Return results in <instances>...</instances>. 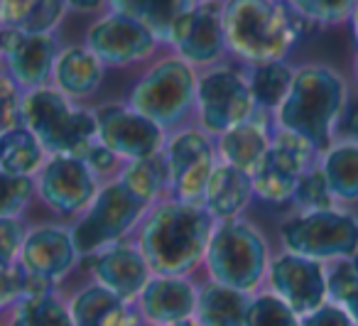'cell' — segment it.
Masks as SVG:
<instances>
[{
  "mask_svg": "<svg viewBox=\"0 0 358 326\" xmlns=\"http://www.w3.org/2000/svg\"><path fill=\"white\" fill-rule=\"evenodd\" d=\"M216 221L201 204L169 199L143 218L138 248L152 275L185 277L204 262Z\"/></svg>",
  "mask_w": 358,
  "mask_h": 326,
  "instance_id": "6da1fadb",
  "label": "cell"
},
{
  "mask_svg": "<svg viewBox=\"0 0 358 326\" xmlns=\"http://www.w3.org/2000/svg\"><path fill=\"white\" fill-rule=\"evenodd\" d=\"M221 15L226 52L248 66L285 62L312 27L282 0H221Z\"/></svg>",
  "mask_w": 358,
  "mask_h": 326,
  "instance_id": "7a4b0ae2",
  "label": "cell"
},
{
  "mask_svg": "<svg viewBox=\"0 0 358 326\" xmlns=\"http://www.w3.org/2000/svg\"><path fill=\"white\" fill-rule=\"evenodd\" d=\"M348 106V84L329 64H304L294 69L287 96L273 115L275 128L304 138L319 155L338 138V123Z\"/></svg>",
  "mask_w": 358,
  "mask_h": 326,
  "instance_id": "3957f363",
  "label": "cell"
},
{
  "mask_svg": "<svg viewBox=\"0 0 358 326\" xmlns=\"http://www.w3.org/2000/svg\"><path fill=\"white\" fill-rule=\"evenodd\" d=\"M22 125L35 133L47 155L81 157L96 140V111L76 106L55 86L25 91Z\"/></svg>",
  "mask_w": 358,
  "mask_h": 326,
  "instance_id": "277c9868",
  "label": "cell"
},
{
  "mask_svg": "<svg viewBox=\"0 0 358 326\" xmlns=\"http://www.w3.org/2000/svg\"><path fill=\"white\" fill-rule=\"evenodd\" d=\"M204 262L214 282L250 295L268 277V241L243 218L219 221L211 233Z\"/></svg>",
  "mask_w": 358,
  "mask_h": 326,
  "instance_id": "5b68a950",
  "label": "cell"
},
{
  "mask_svg": "<svg viewBox=\"0 0 358 326\" xmlns=\"http://www.w3.org/2000/svg\"><path fill=\"white\" fill-rule=\"evenodd\" d=\"M196 66L172 55L150 66L128 96V106L164 130L185 123L196 108Z\"/></svg>",
  "mask_w": 358,
  "mask_h": 326,
  "instance_id": "8992f818",
  "label": "cell"
},
{
  "mask_svg": "<svg viewBox=\"0 0 358 326\" xmlns=\"http://www.w3.org/2000/svg\"><path fill=\"white\" fill-rule=\"evenodd\" d=\"M285 250L312 257L324 265L351 260L358 253V213L346 208L299 211L280 228Z\"/></svg>",
  "mask_w": 358,
  "mask_h": 326,
  "instance_id": "52a82bcc",
  "label": "cell"
},
{
  "mask_svg": "<svg viewBox=\"0 0 358 326\" xmlns=\"http://www.w3.org/2000/svg\"><path fill=\"white\" fill-rule=\"evenodd\" d=\"M150 208L152 206H148L138 197H133L118 179L101 184L91 206L81 213L76 226L69 228L79 255L91 257L103 250V248L123 241L135 228V223L143 221Z\"/></svg>",
  "mask_w": 358,
  "mask_h": 326,
  "instance_id": "ba28073f",
  "label": "cell"
},
{
  "mask_svg": "<svg viewBox=\"0 0 358 326\" xmlns=\"http://www.w3.org/2000/svg\"><path fill=\"white\" fill-rule=\"evenodd\" d=\"M317 162L319 153L307 140L289 133V130L273 128V140H270L268 153L260 160L255 172L250 174L253 194L263 199L265 204H275V206L292 204L299 179Z\"/></svg>",
  "mask_w": 358,
  "mask_h": 326,
  "instance_id": "9c48e42d",
  "label": "cell"
},
{
  "mask_svg": "<svg viewBox=\"0 0 358 326\" xmlns=\"http://www.w3.org/2000/svg\"><path fill=\"white\" fill-rule=\"evenodd\" d=\"M196 113L204 133L221 135L255 113L253 94L243 71L214 66L196 81Z\"/></svg>",
  "mask_w": 358,
  "mask_h": 326,
  "instance_id": "30bf717a",
  "label": "cell"
},
{
  "mask_svg": "<svg viewBox=\"0 0 358 326\" xmlns=\"http://www.w3.org/2000/svg\"><path fill=\"white\" fill-rule=\"evenodd\" d=\"M162 155L169 172L167 192L172 194V199L201 204L206 184L219 164L209 133L196 128L179 130L172 138H167Z\"/></svg>",
  "mask_w": 358,
  "mask_h": 326,
  "instance_id": "8fae6325",
  "label": "cell"
},
{
  "mask_svg": "<svg viewBox=\"0 0 358 326\" xmlns=\"http://www.w3.org/2000/svg\"><path fill=\"white\" fill-rule=\"evenodd\" d=\"M96 140L125 162L162 155L164 128L128 104H108L96 111Z\"/></svg>",
  "mask_w": 358,
  "mask_h": 326,
  "instance_id": "7c38bea8",
  "label": "cell"
},
{
  "mask_svg": "<svg viewBox=\"0 0 358 326\" xmlns=\"http://www.w3.org/2000/svg\"><path fill=\"white\" fill-rule=\"evenodd\" d=\"M37 197L59 216H76L91 206L99 194V177L81 157L50 155L37 172Z\"/></svg>",
  "mask_w": 358,
  "mask_h": 326,
  "instance_id": "4fadbf2b",
  "label": "cell"
},
{
  "mask_svg": "<svg viewBox=\"0 0 358 326\" xmlns=\"http://www.w3.org/2000/svg\"><path fill=\"white\" fill-rule=\"evenodd\" d=\"M162 42L150 27L123 13L108 10L86 30V47L106 66H130L155 57Z\"/></svg>",
  "mask_w": 358,
  "mask_h": 326,
  "instance_id": "5bb4252c",
  "label": "cell"
},
{
  "mask_svg": "<svg viewBox=\"0 0 358 326\" xmlns=\"http://www.w3.org/2000/svg\"><path fill=\"white\" fill-rule=\"evenodd\" d=\"M270 292L278 295L294 314L304 316L329 302L327 265L297 253H280L268 267Z\"/></svg>",
  "mask_w": 358,
  "mask_h": 326,
  "instance_id": "9a60e30c",
  "label": "cell"
},
{
  "mask_svg": "<svg viewBox=\"0 0 358 326\" xmlns=\"http://www.w3.org/2000/svg\"><path fill=\"white\" fill-rule=\"evenodd\" d=\"M57 55H59V45L55 32L32 35V32L0 27V64L6 66L3 71L22 91L50 84Z\"/></svg>",
  "mask_w": 358,
  "mask_h": 326,
  "instance_id": "2e32d148",
  "label": "cell"
},
{
  "mask_svg": "<svg viewBox=\"0 0 358 326\" xmlns=\"http://www.w3.org/2000/svg\"><path fill=\"white\" fill-rule=\"evenodd\" d=\"M167 47L192 66H211L226 55L221 3H196L172 27Z\"/></svg>",
  "mask_w": 358,
  "mask_h": 326,
  "instance_id": "e0dca14e",
  "label": "cell"
},
{
  "mask_svg": "<svg viewBox=\"0 0 358 326\" xmlns=\"http://www.w3.org/2000/svg\"><path fill=\"white\" fill-rule=\"evenodd\" d=\"M79 260L81 255L74 246L71 231L62 226H40L35 231H27L20 250L22 270L55 285L64 280Z\"/></svg>",
  "mask_w": 358,
  "mask_h": 326,
  "instance_id": "ac0fdd59",
  "label": "cell"
},
{
  "mask_svg": "<svg viewBox=\"0 0 358 326\" xmlns=\"http://www.w3.org/2000/svg\"><path fill=\"white\" fill-rule=\"evenodd\" d=\"M91 275L106 290L115 292L120 299L130 302L140 297L143 287L152 277V270H150L148 260L138 246L118 241L91 255Z\"/></svg>",
  "mask_w": 358,
  "mask_h": 326,
  "instance_id": "d6986e66",
  "label": "cell"
},
{
  "mask_svg": "<svg viewBox=\"0 0 358 326\" xmlns=\"http://www.w3.org/2000/svg\"><path fill=\"white\" fill-rule=\"evenodd\" d=\"M140 314L157 326H172L174 321L189 319L196 311L199 292L187 277L152 275L140 292Z\"/></svg>",
  "mask_w": 358,
  "mask_h": 326,
  "instance_id": "ffe728a7",
  "label": "cell"
},
{
  "mask_svg": "<svg viewBox=\"0 0 358 326\" xmlns=\"http://www.w3.org/2000/svg\"><path fill=\"white\" fill-rule=\"evenodd\" d=\"M273 118L268 113L255 111L248 120L234 125L231 130L219 135V157L221 162L236 169L253 174L260 160L265 157L273 140Z\"/></svg>",
  "mask_w": 358,
  "mask_h": 326,
  "instance_id": "44dd1931",
  "label": "cell"
},
{
  "mask_svg": "<svg viewBox=\"0 0 358 326\" xmlns=\"http://www.w3.org/2000/svg\"><path fill=\"white\" fill-rule=\"evenodd\" d=\"M106 64L89 50V47H62L52 71V84L64 96L74 101L91 99L101 89Z\"/></svg>",
  "mask_w": 358,
  "mask_h": 326,
  "instance_id": "7402d4cb",
  "label": "cell"
},
{
  "mask_svg": "<svg viewBox=\"0 0 358 326\" xmlns=\"http://www.w3.org/2000/svg\"><path fill=\"white\" fill-rule=\"evenodd\" d=\"M253 179L243 169H236L226 162H219L206 184L201 206L211 213L216 223L238 218L253 199Z\"/></svg>",
  "mask_w": 358,
  "mask_h": 326,
  "instance_id": "603a6c76",
  "label": "cell"
},
{
  "mask_svg": "<svg viewBox=\"0 0 358 326\" xmlns=\"http://www.w3.org/2000/svg\"><path fill=\"white\" fill-rule=\"evenodd\" d=\"M71 321L74 326H138V316L120 299L115 292L106 290L103 285H94L79 290L69 302Z\"/></svg>",
  "mask_w": 358,
  "mask_h": 326,
  "instance_id": "cb8c5ba5",
  "label": "cell"
},
{
  "mask_svg": "<svg viewBox=\"0 0 358 326\" xmlns=\"http://www.w3.org/2000/svg\"><path fill=\"white\" fill-rule=\"evenodd\" d=\"M66 13V0H0V27L50 35Z\"/></svg>",
  "mask_w": 358,
  "mask_h": 326,
  "instance_id": "d4e9b609",
  "label": "cell"
},
{
  "mask_svg": "<svg viewBox=\"0 0 358 326\" xmlns=\"http://www.w3.org/2000/svg\"><path fill=\"white\" fill-rule=\"evenodd\" d=\"M319 169L327 177L338 206L358 204V143L336 138L329 150L319 155Z\"/></svg>",
  "mask_w": 358,
  "mask_h": 326,
  "instance_id": "484cf974",
  "label": "cell"
},
{
  "mask_svg": "<svg viewBox=\"0 0 358 326\" xmlns=\"http://www.w3.org/2000/svg\"><path fill=\"white\" fill-rule=\"evenodd\" d=\"M253 297L245 292L231 290L211 280L199 290L196 299V321L201 326H245L248 306Z\"/></svg>",
  "mask_w": 358,
  "mask_h": 326,
  "instance_id": "4316f807",
  "label": "cell"
},
{
  "mask_svg": "<svg viewBox=\"0 0 358 326\" xmlns=\"http://www.w3.org/2000/svg\"><path fill=\"white\" fill-rule=\"evenodd\" d=\"M196 3L199 0H108V10L135 17L145 27H150L162 45H167L174 22Z\"/></svg>",
  "mask_w": 358,
  "mask_h": 326,
  "instance_id": "83f0119b",
  "label": "cell"
},
{
  "mask_svg": "<svg viewBox=\"0 0 358 326\" xmlns=\"http://www.w3.org/2000/svg\"><path fill=\"white\" fill-rule=\"evenodd\" d=\"M47 150L40 145L30 128L15 125L0 135V169L22 177H35L47 162Z\"/></svg>",
  "mask_w": 358,
  "mask_h": 326,
  "instance_id": "f1b7e54d",
  "label": "cell"
},
{
  "mask_svg": "<svg viewBox=\"0 0 358 326\" xmlns=\"http://www.w3.org/2000/svg\"><path fill=\"white\" fill-rule=\"evenodd\" d=\"M250 94H253L255 111L268 113L270 118L287 96L294 79V69L287 62H268V64H253L245 71Z\"/></svg>",
  "mask_w": 358,
  "mask_h": 326,
  "instance_id": "f546056e",
  "label": "cell"
},
{
  "mask_svg": "<svg viewBox=\"0 0 358 326\" xmlns=\"http://www.w3.org/2000/svg\"><path fill=\"white\" fill-rule=\"evenodd\" d=\"M115 179H118L133 197H138L143 204L152 206L169 187V172H167V162H164V155L125 162Z\"/></svg>",
  "mask_w": 358,
  "mask_h": 326,
  "instance_id": "4dcf8cb0",
  "label": "cell"
},
{
  "mask_svg": "<svg viewBox=\"0 0 358 326\" xmlns=\"http://www.w3.org/2000/svg\"><path fill=\"white\" fill-rule=\"evenodd\" d=\"M10 326H74V321L69 306L55 292H47L17 299Z\"/></svg>",
  "mask_w": 358,
  "mask_h": 326,
  "instance_id": "1f68e13d",
  "label": "cell"
},
{
  "mask_svg": "<svg viewBox=\"0 0 358 326\" xmlns=\"http://www.w3.org/2000/svg\"><path fill=\"white\" fill-rule=\"evenodd\" d=\"M329 302L338 304L358 324V272L351 260H338L327 265Z\"/></svg>",
  "mask_w": 358,
  "mask_h": 326,
  "instance_id": "d6a6232c",
  "label": "cell"
},
{
  "mask_svg": "<svg viewBox=\"0 0 358 326\" xmlns=\"http://www.w3.org/2000/svg\"><path fill=\"white\" fill-rule=\"evenodd\" d=\"M292 13L312 27H334L348 22L356 0H285Z\"/></svg>",
  "mask_w": 358,
  "mask_h": 326,
  "instance_id": "836d02e7",
  "label": "cell"
},
{
  "mask_svg": "<svg viewBox=\"0 0 358 326\" xmlns=\"http://www.w3.org/2000/svg\"><path fill=\"white\" fill-rule=\"evenodd\" d=\"M292 204L299 211H324V208H336L338 201L334 197L331 187H329L327 177L319 169V162L314 164L309 172H304V177L299 179L297 192H294Z\"/></svg>",
  "mask_w": 358,
  "mask_h": 326,
  "instance_id": "e575fe53",
  "label": "cell"
},
{
  "mask_svg": "<svg viewBox=\"0 0 358 326\" xmlns=\"http://www.w3.org/2000/svg\"><path fill=\"white\" fill-rule=\"evenodd\" d=\"M35 194V177H22V174L0 169V218H20Z\"/></svg>",
  "mask_w": 358,
  "mask_h": 326,
  "instance_id": "d590c367",
  "label": "cell"
},
{
  "mask_svg": "<svg viewBox=\"0 0 358 326\" xmlns=\"http://www.w3.org/2000/svg\"><path fill=\"white\" fill-rule=\"evenodd\" d=\"M245 326H299V314H294L278 295L265 292L250 299Z\"/></svg>",
  "mask_w": 358,
  "mask_h": 326,
  "instance_id": "8d00e7d4",
  "label": "cell"
},
{
  "mask_svg": "<svg viewBox=\"0 0 358 326\" xmlns=\"http://www.w3.org/2000/svg\"><path fill=\"white\" fill-rule=\"evenodd\" d=\"M22 96L25 91L0 71V135L22 123Z\"/></svg>",
  "mask_w": 358,
  "mask_h": 326,
  "instance_id": "74e56055",
  "label": "cell"
},
{
  "mask_svg": "<svg viewBox=\"0 0 358 326\" xmlns=\"http://www.w3.org/2000/svg\"><path fill=\"white\" fill-rule=\"evenodd\" d=\"M25 238L27 228L22 218H0V272L17 265Z\"/></svg>",
  "mask_w": 358,
  "mask_h": 326,
  "instance_id": "f35d334b",
  "label": "cell"
},
{
  "mask_svg": "<svg viewBox=\"0 0 358 326\" xmlns=\"http://www.w3.org/2000/svg\"><path fill=\"white\" fill-rule=\"evenodd\" d=\"M81 160L89 164V169L99 179L101 177H110V174H115V177H118V172L123 169V160H120L115 153H110L106 145H101L99 140H94V143L89 145V150L81 155Z\"/></svg>",
  "mask_w": 358,
  "mask_h": 326,
  "instance_id": "ab89813d",
  "label": "cell"
},
{
  "mask_svg": "<svg viewBox=\"0 0 358 326\" xmlns=\"http://www.w3.org/2000/svg\"><path fill=\"white\" fill-rule=\"evenodd\" d=\"M299 326H358V324L338 304L324 302L319 309L299 316Z\"/></svg>",
  "mask_w": 358,
  "mask_h": 326,
  "instance_id": "60d3db41",
  "label": "cell"
},
{
  "mask_svg": "<svg viewBox=\"0 0 358 326\" xmlns=\"http://www.w3.org/2000/svg\"><path fill=\"white\" fill-rule=\"evenodd\" d=\"M22 297V270L20 262L10 270L0 272V309L15 304Z\"/></svg>",
  "mask_w": 358,
  "mask_h": 326,
  "instance_id": "b9f144b4",
  "label": "cell"
},
{
  "mask_svg": "<svg viewBox=\"0 0 358 326\" xmlns=\"http://www.w3.org/2000/svg\"><path fill=\"white\" fill-rule=\"evenodd\" d=\"M338 138L358 143V101H348L346 111L341 115V123H338Z\"/></svg>",
  "mask_w": 358,
  "mask_h": 326,
  "instance_id": "7bdbcfd3",
  "label": "cell"
},
{
  "mask_svg": "<svg viewBox=\"0 0 358 326\" xmlns=\"http://www.w3.org/2000/svg\"><path fill=\"white\" fill-rule=\"evenodd\" d=\"M66 6L74 13L91 15V13H99L101 8H108V0H66Z\"/></svg>",
  "mask_w": 358,
  "mask_h": 326,
  "instance_id": "ee69618b",
  "label": "cell"
},
{
  "mask_svg": "<svg viewBox=\"0 0 358 326\" xmlns=\"http://www.w3.org/2000/svg\"><path fill=\"white\" fill-rule=\"evenodd\" d=\"M348 22H351L353 42H356V47H358V0H356V6H353V13H351V17H348Z\"/></svg>",
  "mask_w": 358,
  "mask_h": 326,
  "instance_id": "f6af8a7d",
  "label": "cell"
},
{
  "mask_svg": "<svg viewBox=\"0 0 358 326\" xmlns=\"http://www.w3.org/2000/svg\"><path fill=\"white\" fill-rule=\"evenodd\" d=\"M172 326H201L199 321H196V316H189V319H182V321H174Z\"/></svg>",
  "mask_w": 358,
  "mask_h": 326,
  "instance_id": "bcb514c9",
  "label": "cell"
},
{
  "mask_svg": "<svg viewBox=\"0 0 358 326\" xmlns=\"http://www.w3.org/2000/svg\"><path fill=\"white\" fill-rule=\"evenodd\" d=\"M351 66H353V79H356V84H358V47H356V52H353Z\"/></svg>",
  "mask_w": 358,
  "mask_h": 326,
  "instance_id": "7dc6e473",
  "label": "cell"
},
{
  "mask_svg": "<svg viewBox=\"0 0 358 326\" xmlns=\"http://www.w3.org/2000/svg\"><path fill=\"white\" fill-rule=\"evenodd\" d=\"M351 265H353V270H356V272H358V253H356V255H353V257H351Z\"/></svg>",
  "mask_w": 358,
  "mask_h": 326,
  "instance_id": "c3c4849f",
  "label": "cell"
},
{
  "mask_svg": "<svg viewBox=\"0 0 358 326\" xmlns=\"http://www.w3.org/2000/svg\"><path fill=\"white\" fill-rule=\"evenodd\" d=\"M199 3H221V0H199Z\"/></svg>",
  "mask_w": 358,
  "mask_h": 326,
  "instance_id": "681fc988",
  "label": "cell"
},
{
  "mask_svg": "<svg viewBox=\"0 0 358 326\" xmlns=\"http://www.w3.org/2000/svg\"><path fill=\"white\" fill-rule=\"evenodd\" d=\"M138 326H157V324H150V321H145V324H138Z\"/></svg>",
  "mask_w": 358,
  "mask_h": 326,
  "instance_id": "f907efd6",
  "label": "cell"
}]
</instances>
